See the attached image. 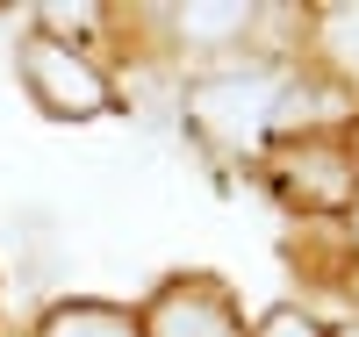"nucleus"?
<instances>
[{
  "mask_svg": "<svg viewBox=\"0 0 359 337\" xmlns=\"http://www.w3.org/2000/svg\"><path fill=\"white\" fill-rule=\"evenodd\" d=\"M252 337H323V323H316L309 309H294V301H280V309H266V316L252 323Z\"/></svg>",
  "mask_w": 359,
  "mask_h": 337,
  "instance_id": "8",
  "label": "nucleus"
},
{
  "mask_svg": "<svg viewBox=\"0 0 359 337\" xmlns=\"http://www.w3.org/2000/svg\"><path fill=\"white\" fill-rule=\"evenodd\" d=\"M259 179L280 208H302V216H331V208L352 201V165L338 151V130H302V137H280L259 151Z\"/></svg>",
  "mask_w": 359,
  "mask_h": 337,
  "instance_id": "3",
  "label": "nucleus"
},
{
  "mask_svg": "<svg viewBox=\"0 0 359 337\" xmlns=\"http://www.w3.org/2000/svg\"><path fill=\"white\" fill-rule=\"evenodd\" d=\"M287 65L273 57H252V65H223V72H201L187 79V94H180V122H187V137L201 151H266L273 144V122L287 108Z\"/></svg>",
  "mask_w": 359,
  "mask_h": 337,
  "instance_id": "1",
  "label": "nucleus"
},
{
  "mask_svg": "<svg viewBox=\"0 0 359 337\" xmlns=\"http://www.w3.org/2000/svg\"><path fill=\"white\" fill-rule=\"evenodd\" d=\"M316 50L331 57L338 79H359V8H316Z\"/></svg>",
  "mask_w": 359,
  "mask_h": 337,
  "instance_id": "6",
  "label": "nucleus"
},
{
  "mask_svg": "<svg viewBox=\"0 0 359 337\" xmlns=\"http://www.w3.org/2000/svg\"><path fill=\"white\" fill-rule=\"evenodd\" d=\"M144 337H245V301L223 273H172L137 309Z\"/></svg>",
  "mask_w": 359,
  "mask_h": 337,
  "instance_id": "4",
  "label": "nucleus"
},
{
  "mask_svg": "<svg viewBox=\"0 0 359 337\" xmlns=\"http://www.w3.org/2000/svg\"><path fill=\"white\" fill-rule=\"evenodd\" d=\"M345 237H352V252H359V187H352V201H345Z\"/></svg>",
  "mask_w": 359,
  "mask_h": 337,
  "instance_id": "10",
  "label": "nucleus"
},
{
  "mask_svg": "<svg viewBox=\"0 0 359 337\" xmlns=\"http://www.w3.org/2000/svg\"><path fill=\"white\" fill-rule=\"evenodd\" d=\"M172 22H180L187 43H230L237 29L259 22V8H245V0H223V8H172Z\"/></svg>",
  "mask_w": 359,
  "mask_h": 337,
  "instance_id": "7",
  "label": "nucleus"
},
{
  "mask_svg": "<svg viewBox=\"0 0 359 337\" xmlns=\"http://www.w3.org/2000/svg\"><path fill=\"white\" fill-rule=\"evenodd\" d=\"M338 151H345V165H352V179H359V115H345V130H338Z\"/></svg>",
  "mask_w": 359,
  "mask_h": 337,
  "instance_id": "9",
  "label": "nucleus"
},
{
  "mask_svg": "<svg viewBox=\"0 0 359 337\" xmlns=\"http://www.w3.org/2000/svg\"><path fill=\"white\" fill-rule=\"evenodd\" d=\"M15 72H22V94L50 122H101V115H115L108 72L86 50H72L57 29H22L15 36Z\"/></svg>",
  "mask_w": 359,
  "mask_h": 337,
  "instance_id": "2",
  "label": "nucleus"
},
{
  "mask_svg": "<svg viewBox=\"0 0 359 337\" xmlns=\"http://www.w3.org/2000/svg\"><path fill=\"white\" fill-rule=\"evenodd\" d=\"M323 337H359V316H352V323H331V330H323Z\"/></svg>",
  "mask_w": 359,
  "mask_h": 337,
  "instance_id": "11",
  "label": "nucleus"
},
{
  "mask_svg": "<svg viewBox=\"0 0 359 337\" xmlns=\"http://www.w3.org/2000/svg\"><path fill=\"white\" fill-rule=\"evenodd\" d=\"M36 337H144V330H137V309H123V301L65 294L36 316Z\"/></svg>",
  "mask_w": 359,
  "mask_h": 337,
  "instance_id": "5",
  "label": "nucleus"
}]
</instances>
